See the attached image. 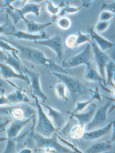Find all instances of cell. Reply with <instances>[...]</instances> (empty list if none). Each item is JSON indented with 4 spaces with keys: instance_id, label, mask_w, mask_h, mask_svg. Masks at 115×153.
Returning <instances> with one entry per match:
<instances>
[{
    "instance_id": "cell-1",
    "label": "cell",
    "mask_w": 115,
    "mask_h": 153,
    "mask_svg": "<svg viewBox=\"0 0 115 153\" xmlns=\"http://www.w3.org/2000/svg\"><path fill=\"white\" fill-rule=\"evenodd\" d=\"M4 40L18 49L22 58L35 64L44 66L46 68L63 74H68V72L62 66L57 64L52 59L46 57L43 52L36 48L22 45L16 42L4 37H1Z\"/></svg>"
},
{
    "instance_id": "cell-2",
    "label": "cell",
    "mask_w": 115,
    "mask_h": 153,
    "mask_svg": "<svg viewBox=\"0 0 115 153\" xmlns=\"http://www.w3.org/2000/svg\"><path fill=\"white\" fill-rule=\"evenodd\" d=\"M36 150L45 153H74L71 149L65 147L58 141L57 132L50 137H45L37 133L33 134Z\"/></svg>"
},
{
    "instance_id": "cell-3",
    "label": "cell",
    "mask_w": 115,
    "mask_h": 153,
    "mask_svg": "<svg viewBox=\"0 0 115 153\" xmlns=\"http://www.w3.org/2000/svg\"><path fill=\"white\" fill-rule=\"evenodd\" d=\"M52 74L65 85L74 101L87 92V89L85 85L76 77L56 72H53Z\"/></svg>"
},
{
    "instance_id": "cell-4",
    "label": "cell",
    "mask_w": 115,
    "mask_h": 153,
    "mask_svg": "<svg viewBox=\"0 0 115 153\" xmlns=\"http://www.w3.org/2000/svg\"><path fill=\"white\" fill-rule=\"evenodd\" d=\"M35 104L38 114V120L34 128L35 132L45 137H50L58 132V130L54 126L51 120L49 119L42 108L38 97L34 95Z\"/></svg>"
},
{
    "instance_id": "cell-5",
    "label": "cell",
    "mask_w": 115,
    "mask_h": 153,
    "mask_svg": "<svg viewBox=\"0 0 115 153\" xmlns=\"http://www.w3.org/2000/svg\"><path fill=\"white\" fill-rule=\"evenodd\" d=\"M86 126L79 123L75 117L70 116L66 125L57 133L61 137L74 143V141L83 137L86 132Z\"/></svg>"
},
{
    "instance_id": "cell-6",
    "label": "cell",
    "mask_w": 115,
    "mask_h": 153,
    "mask_svg": "<svg viewBox=\"0 0 115 153\" xmlns=\"http://www.w3.org/2000/svg\"><path fill=\"white\" fill-rule=\"evenodd\" d=\"M37 111L32 106L26 105L17 104L12 106L1 108V114L7 115L15 120H22L36 115Z\"/></svg>"
},
{
    "instance_id": "cell-7",
    "label": "cell",
    "mask_w": 115,
    "mask_h": 153,
    "mask_svg": "<svg viewBox=\"0 0 115 153\" xmlns=\"http://www.w3.org/2000/svg\"><path fill=\"white\" fill-rule=\"evenodd\" d=\"M93 61H94V54L91 44L89 43L83 51L79 53L63 60L62 62V67L64 68H68L82 65H86Z\"/></svg>"
},
{
    "instance_id": "cell-8",
    "label": "cell",
    "mask_w": 115,
    "mask_h": 153,
    "mask_svg": "<svg viewBox=\"0 0 115 153\" xmlns=\"http://www.w3.org/2000/svg\"><path fill=\"white\" fill-rule=\"evenodd\" d=\"M104 97L108 98L109 100L103 105L97 108L93 120L87 125L86 129L87 131L96 129L103 124L106 120L108 111L113 104L114 101L110 99L109 97L105 96Z\"/></svg>"
},
{
    "instance_id": "cell-9",
    "label": "cell",
    "mask_w": 115,
    "mask_h": 153,
    "mask_svg": "<svg viewBox=\"0 0 115 153\" xmlns=\"http://www.w3.org/2000/svg\"><path fill=\"white\" fill-rule=\"evenodd\" d=\"M90 44H91L94 54V62L97 65L101 76L106 84L105 68L111 58L109 55L101 50L93 39Z\"/></svg>"
},
{
    "instance_id": "cell-10",
    "label": "cell",
    "mask_w": 115,
    "mask_h": 153,
    "mask_svg": "<svg viewBox=\"0 0 115 153\" xmlns=\"http://www.w3.org/2000/svg\"><path fill=\"white\" fill-rule=\"evenodd\" d=\"M24 68L27 75L29 78L30 82V85L34 95L41 99L43 103L45 102L48 100V97L42 89L40 82V74L29 70L25 66H24Z\"/></svg>"
},
{
    "instance_id": "cell-11",
    "label": "cell",
    "mask_w": 115,
    "mask_h": 153,
    "mask_svg": "<svg viewBox=\"0 0 115 153\" xmlns=\"http://www.w3.org/2000/svg\"><path fill=\"white\" fill-rule=\"evenodd\" d=\"M34 44L49 47L55 51L59 60L63 59L64 47L61 37L57 34L51 39L33 42Z\"/></svg>"
},
{
    "instance_id": "cell-12",
    "label": "cell",
    "mask_w": 115,
    "mask_h": 153,
    "mask_svg": "<svg viewBox=\"0 0 115 153\" xmlns=\"http://www.w3.org/2000/svg\"><path fill=\"white\" fill-rule=\"evenodd\" d=\"M85 77L88 81L93 82H98L102 88L109 93H112L111 91L107 88V85L100 74L96 64L94 61L86 65Z\"/></svg>"
},
{
    "instance_id": "cell-13",
    "label": "cell",
    "mask_w": 115,
    "mask_h": 153,
    "mask_svg": "<svg viewBox=\"0 0 115 153\" xmlns=\"http://www.w3.org/2000/svg\"><path fill=\"white\" fill-rule=\"evenodd\" d=\"M1 61L3 62L2 63L9 65L19 74L27 75L21 59H17L8 51L1 50Z\"/></svg>"
},
{
    "instance_id": "cell-14",
    "label": "cell",
    "mask_w": 115,
    "mask_h": 153,
    "mask_svg": "<svg viewBox=\"0 0 115 153\" xmlns=\"http://www.w3.org/2000/svg\"><path fill=\"white\" fill-rule=\"evenodd\" d=\"M89 91L91 96V98L86 101L78 102L77 104L76 107L72 112H68L69 114L71 115V116L74 114L82 111L89 105H91L94 100H97L100 102L102 101V95L100 93L99 89L98 87H96L94 89H90Z\"/></svg>"
},
{
    "instance_id": "cell-15",
    "label": "cell",
    "mask_w": 115,
    "mask_h": 153,
    "mask_svg": "<svg viewBox=\"0 0 115 153\" xmlns=\"http://www.w3.org/2000/svg\"><path fill=\"white\" fill-rule=\"evenodd\" d=\"M36 117V115H35L26 120H13L7 131L8 138L13 139L18 136L23 128Z\"/></svg>"
},
{
    "instance_id": "cell-16",
    "label": "cell",
    "mask_w": 115,
    "mask_h": 153,
    "mask_svg": "<svg viewBox=\"0 0 115 153\" xmlns=\"http://www.w3.org/2000/svg\"><path fill=\"white\" fill-rule=\"evenodd\" d=\"M1 74L4 78L6 79H18L25 81L28 84H30V82L28 76L24 74H21L16 72L10 66L5 63H0Z\"/></svg>"
},
{
    "instance_id": "cell-17",
    "label": "cell",
    "mask_w": 115,
    "mask_h": 153,
    "mask_svg": "<svg viewBox=\"0 0 115 153\" xmlns=\"http://www.w3.org/2000/svg\"><path fill=\"white\" fill-rule=\"evenodd\" d=\"M113 121H112L103 128L85 132L83 138L88 140H94L100 139L109 134L113 129Z\"/></svg>"
},
{
    "instance_id": "cell-18",
    "label": "cell",
    "mask_w": 115,
    "mask_h": 153,
    "mask_svg": "<svg viewBox=\"0 0 115 153\" xmlns=\"http://www.w3.org/2000/svg\"><path fill=\"white\" fill-rule=\"evenodd\" d=\"M89 31L92 39L95 42L98 47L103 51H105L111 49L114 47L115 44L100 36L94 30L93 27H90Z\"/></svg>"
},
{
    "instance_id": "cell-19",
    "label": "cell",
    "mask_w": 115,
    "mask_h": 153,
    "mask_svg": "<svg viewBox=\"0 0 115 153\" xmlns=\"http://www.w3.org/2000/svg\"><path fill=\"white\" fill-rule=\"evenodd\" d=\"M97 108L96 104L92 103L88 111L84 113L74 114L71 116L75 117L80 124L87 125L93 120Z\"/></svg>"
},
{
    "instance_id": "cell-20",
    "label": "cell",
    "mask_w": 115,
    "mask_h": 153,
    "mask_svg": "<svg viewBox=\"0 0 115 153\" xmlns=\"http://www.w3.org/2000/svg\"><path fill=\"white\" fill-rule=\"evenodd\" d=\"M42 105H44L48 111V115L53 120L56 127L58 131L60 130L64 127L65 124L64 116L63 114L59 111L42 102Z\"/></svg>"
},
{
    "instance_id": "cell-21",
    "label": "cell",
    "mask_w": 115,
    "mask_h": 153,
    "mask_svg": "<svg viewBox=\"0 0 115 153\" xmlns=\"http://www.w3.org/2000/svg\"><path fill=\"white\" fill-rule=\"evenodd\" d=\"M13 36H16L17 38L24 40H29L34 42L39 41V40H47L50 39V36L45 31L42 32L40 34H33L24 32L22 31H17L15 33H13Z\"/></svg>"
},
{
    "instance_id": "cell-22",
    "label": "cell",
    "mask_w": 115,
    "mask_h": 153,
    "mask_svg": "<svg viewBox=\"0 0 115 153\" xmlns=\"http://www.w3.org/2000/svg\"><path fill=\"white\" fill-rule=\"evenodd\" d=\"M7 98L11 105H17L21 103H28L30 100L22 89L18 88L13 93L8 94Z\"/></svg>"
},
{
    "instance_id": "cell-23",
    "label": "cell",
    "mask_w": 115,
    "mask_h": 153,
    "mask_svg": "<svg viewBox=\"0 0 115 153\" xmlns=\"http://www.w3.org/2000/svg\"><path fill=\"white\" fill-rule=\"evenodd\" d=\"M26 24L27 32L29 33H34L37 32H44L45 29L47 27L52 24V22H50L45 24H39L33 21H30L26 19L24 21Z\"/></svg>"
},
{
    "instance_id": "cell-24",
    "label": "cell",
    "mask_w": 115,
    "mask_h": 153,
    "mask_svg": "<svg viewBox=\"0 0 115 153\" xmlns=\"http://www.w3.org/2000/svg\"><path fill=\"white\" fill-rule=\"evenodd\" d=\"M113 147L112 143L108 141L94 143L86 150L87 153H100L110 150Z\"/></svg>"
},
{
    "instance_id": "cell-25",
    "label": "cell",
    "mask_w": 115,
    "mask_h": 153,
    "mask_svg": "<svg viewBox=\"0 0 115 153\" xmlns=\"http://www.w3.org/2000/svg\"><path fill=\"white\" fill-rule=\"evenodd\" d=\"M40 10L41 6L40 5L35 3H30L26 4L21 9H20V12L23 19L24 21L26 19L25 17V15L28 13H33L36 17H39Z\"/></svg>"
},
{
    "instance_id": "cell-26",
    "label": "cell",
    "mask_w": 115,
    "mask_h": 153,
    "mask_svg": "<svg viewBox=\"0 0 115 153\" xmlns=\"http://www.w3.org/2000/svg\"><path fill=\"white\" fill-rule=\"evenodd\" d=\"M105 74L107 85L112 86L115 83L114 80L115 75V64L114 61L111 59L106 65Z\"/></svg>"
},
{
    "instance_id": "cell-27",
    "label": "cell",
    "mask_w": 115,
    "mask_h": 153,
    "mask_svg": "<svg viewBox=\"0 0 115 153\" xmlns=\"http://www.w3.org/2000/svg\"><path fill=\"white\" fill-rule=\"evenodd\" d=\"M46 2L47 4V10L53 16H58L60 13L61 8L65 6V4L63 1H62L58 6H55L53 2L51 1H46Z\"/></svg>"
},
{
    "instance_id": "cell-28",
    "label": "cell",
    "mask_w": 115,
    "mask_h": 153,
    "mask_svg": "<svg viewBox=\"0 0 115 153\" xmlns=\"http://www.w3.org/2000/svg\"><path fill=\"white\" fill-rule=\"evenodd\" d=\"M7 15L6 22L4 24L1 25L0 27V32L1 33L7 35H12L13 33H16L17 32L16 30L15 27L12 23L10 22Z\"/></svg>"
},
{
    "instance_id": "cell-29",
    "label": "cell",
    "mask_w": 115,
    "mask_h": 153,
    "mask_svg": "<svg viewBox=\"0 0 115 153\" xmlns=\"http://www.w3.org/2000/svg\"><path fill=\"white\" fill-rule=\"evenodd\" d=\"M84 7L83 5H82V6L79 7H76L74 6H70L67 5L64 8H63L60 12L59 14L58 15V17H63L66 14H73L76 13L79 11V10Z\"/></svg>"
},
{
    "instance_id": "cell-30",
    "label": "cell",
    "mask_w": 115,
    "mask_h": 153,
    "mask_svg": "<svg viewBox=\"0 0 115 153\" xmlns=\"http://www.w3.org/2000/svg\"><path fill=\"white\" fill-rule=\"evenodd\" d=\"M56 89L57 94L58 96L62 98V99L65 100L66 103L68 102V98L67 96V89L65 85L63 83L58 84L55 87Z\"/></svg>"
},
{
    "instance_id": "cell-31",
    "label": "cell",
    "mask_w": 115,
    "mask_h": 153,
    "mask_svg": "<svg viewBox=\"0 0 115 153\" xmlns=\"http://www.w3.org/2000/svg\"><path fill=\"white\" fill-rule=\"evenodd\" d=\"M77 35V47L85 43H91L92 42V39L90 34L83 33L79 31Z\"/></svg>"
},
{
    "instance_id": "cell-32",
    "label": "cell",
    "mask_w": 115,
    "mask_h": 153,
    "mask_svg": "<svg viewBox=\"0 0 115 153\" xmlns=\"http://www.w3.org/2000/svg\"><path fill=\"white\" fill-rule=\"evenodd\" d=\"M0 47L4 51L10 52L13 55H17L20 53L18 49L4 40H1L0 41Z\"/></svg>"
},
{
    "instance_id": "cell-33",
    "label": "cell",
    "mask_w": 115,
    "mask_h": 153,
    "mask_svg": "<svg viewBox=\"0 0 115 153\" xmlns=\"http://www.w3.org/2000/svg\"><path fill=\"white\" fill-rule=\"evenodd\" d=\"M57 24L59 28L64 30H67L71 27V21L68 17H62L57 20Z\"/></svg>"
},
{
    "instance_id": "cell-34",
    "label": "cell",
    "mask_w": 115,
    "mask_h": 153,
    "mask_svg": "<svg viewBox=\"0 0 115 153\" xmlns=\"http://www.w3.org/2000/svg\"><path fill=\"white\" fill-rule=\"evenodd\" d=\"M77 35H69L65 40V44L67 47L70 48H77Z\"/></svg>"
},
{
    "instance_id": "cell-35",
    "label": "cell",
    "mask_w": 115,
    "mask_h": 153,
    "mask_svg": "<svg viewBox=\"0 0 115 153\" xmlns=\"http://www.w3.org/2000/svg\"><path fill=\"white\" fill-rule=\"evenodd\" d=\"M57 136L58 137V139L61 141L62 143L65 144L68 147H70V149L74 152V153H83L82 151L79 150V149L77 148V147L74 143L72 142L69 141L68 140L64 139V138L61 137L57 133Z\"/></svg>"
},
{
    "instance_id": "cell-36",
    "label": "cell",
    "mask_w": 115,
    "mask_h": 153,
    "mask_svg": "<svg viewBox=\"0 0 115 153\" xmlns=\"http://www.w3.org/2000/svg\"><path fill=\"white\" fill-rule=\"evenodd\" d=\"M114 17H115V15L110 11L103 10L100 15L99 21H111V20Z\"/></svg>"
},
{
    "instance_id": "cell-37",
    "label": "cell",
    "mask_w": 115,
    "mask_h": 153,
    "mask_svg": "<svg viewBox=\"0 0 115 153\" xmlns=\"http://www.w3.org/2000/svg\"><path fill=\"white\" fill-rule=\"evenodd\" d=\"M111 21L105 22L99 21L96 24V30L99 33H102L106 31L109 27Z\"/></svg>"
},
{
    "instance_id": "cell-38",
    "label": "cell",
    "mask_w": 115,
    "mask_h": 153,
    "mask_svg": "<svg viewBox=\"0 0 115 153\" xmlns=\"http://www.w3.org/2000/svg\"><path fill=\"white\" fill-rule=\"evenodd\" d=\"M16 144L14 141L8 138L7 146L3 153H14L16 151Z\"/></svg>"
},
{
    "instance_id": "cell-39",
    "label": "cell",
    "mask_w": 115,
    "mask_h": 153,
    "mask_svg": "<svg viewBox=\"0 0 115 153\" xmlns=\"http://www.w3.org/2000/svg\"><path fill=\"white\" fill-rule=\"evenodd\" d=\"M101 10H109L113 13L115 16V1L109 3H104L101 6Z\"/></svg>"
},
{
    "instance_id": "cell-40",
    "label": "cell",
    "mask_w": 115,
    "mask_h": 153,
    "mask_svg": "<svg viewBox=\"0 0 115 153\" xmlns=\"http://www.w3.org/2000/svg\"><path fill=\"white\" fill-rule=\"evenodd\" d=\"M1 96L0 97V105L1 106L7 105H11L8 100L7 97H5L4 95L5 90L4 89H1Z\"/></svg>"
},
{
    "instance_id": "cell-41",
    "label": "cell",
    "mask_w": 115,
    "mask_h": 153,
    "mask_svg": "<svg viewBox=\"0 0 115 153\" xmlns=\"http://www.w3.org/2000/svg\"><path fill=\"white\" fill-rule=\"evenodd\" d=\"M13 119L12 118V117L10 119L5 120L3 123H1V132H2L4 131L5 127L9 123L13 121Z\"/></svg>"
},
{
    "instance_id": "cell-42",
    "label": "cell",
    "mask_w": 115,
    "mask_h": 153,
    "mask_svg": "<svg viewBox=\"0 0 115 153\" xmlns=\"http://www.w3.org/2000/svg\"><path fill=\"white\" fill-rule=\"evenodd\" d=\"M108 141L112 143H115V121H113V133L111 139Z\"/></svg>"
},
{
    "instance_id": "cell-43",
    "label": "cell",
    "mask_w": 115,
    "mask_h": 153,
    "mask_svg": "<svg viewBox=\"0 0 115 153\" xmlns=\"http://www.w3.org/2000/svg\"><path fill=\"white\" fill-rule=\"evenodd\" d=\"M112 49L113 50H112L111 53V56H109L110 57L111 59H113L114 61L115 64V44L114 47ZM114 81V83H115V75Z\"/></svg>"
},
{
    "instance_id": "cell-44",
    "label": "cell",
    "mask_w": 115,
    "mask_h": 153,
    "mask_svg": "<svg viewBox=\"0 0 115 153\" xmlns=\"http://www.w3.org/2000/svg\"><path fill=\"white\" fill-rule=\"evenodd\" d=\"M32 152H33V151H32V150L29 148L24 149L21 152H20V153H31Z\"/></svg>"
},
{
    "instance_id": "cell-45",
    "label": "cell",
    "mask_w": 115,
    "mask_h": 153,
    "mask_svg": "<svg viewBox=\"0 0 115 153\" xmlns=\"http://www.w3.org/2000/svg\"><path fill=\"white\" fill-rule=\"evenodd\" d=\"M115 110V104H112L111 106L110 109H109V111L108 112V115L110 114L112 112L114 111Z\"/></svg>"
},
{
    "instance_id": "cell-46",
    "label": "cell",
    "mask_w": 115,
    "mask_h": 153,
    "mask_svg": "<svg viewBox=\"0 0 115 153\" xmlns=\"http://www.w3.org/2000/svg\"><path fill=\"white\" fill-rule=\"evenodd\" d=\"M112 93L114 95L115 97V83L114 84L113 86H112ZM110 99L111 100H112L114 101H115V98H111V97H110Z\"/></svg>"
}]
</instances>
